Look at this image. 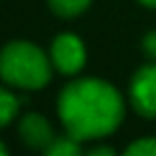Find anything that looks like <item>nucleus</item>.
<instances>
[{
    "mask_svg": "<svg viewBox=\"0 0 156 156\" xmlns=\"http://www.w3.org/2000/svg\"><path fill=\"white\" fill-rule=\"evenodd\" d=\"M58 115L66 135L81 139L105 137L113 133L124 118V101L120 92L101 79L71 81L58 96Z\"/></svg>",
    "mask_w": 156,
    "mask_h": 156,
    "instance_id": "obj_1",
    "label": "nucleus"
},
{
    "mask_svg": "<svg viewBox=\"0 0 156 156\" xmlns=\"http://www.w3.org/2000/svg\"><path fill=\"white\" fill-rule=\"evenodd\" d=\"M0 77L11 86L37 90L49 81L51 66L37 45L13 41L0 51Z\"/></svg>",
    "mask_w": 156,
    "mask_h": 156,
    "instance_id": "obj_2",
    "label": "nucleus"
},
{
    "mask_svg": "<svg viewBox=\"0 0 156 156\" xmlns=\"http://www.w3.org/2000/svg\"><path fill=\"white\" fill-rule=\"evenodd\" d=\"M130 101L137 113L156 118V64H145L133 75Z\"/></svg>",
    "mask_w": 156,
    "mask_h": 156,
    "instance_id": "obj_3",
    "label": "nucleus"
},
{
    "mask_svg": "<svg viewBox=\"0 0 156 156\" xmlns=\"http://www.w3.org/2000/svg\"><path fill=\"white\" fill-rule=\"evenodd\" d=\"M51 60L56 69L64 75H75L86 64V47L79 37L64 32L58 34L51 43Z\"/></svg>",
    "mask_w": 156,
    "mask_h": 156,
    "instance_id": "obj_4",
    "label": "nucleus"
},
{
    "mask_svg": "<svg viewBox=\"0 0 156 156\" xmlns=\"http://www.w3.org/2000/svg\"><path fill=\"white\" fill-rule=\"evenodd\" d=\"M20 135H22L24 143L30 145V147H47L56 139L51 124L39 113H28V115L22 118Z\"/></svg>",
    "mask_w": 156,
    "mask_h": 156,
    "instance_id": "obj_5",
    "label": "nucleus"
},
{
    "mask_svg": "<svg viewBox=\"0 0 156 156\" xmlns=\"http://www.w3.org/2000/svg\"><path fill=\"white\" fill-rule=\"evenodd\" d=\"M45 156H81V147H79L77 139L71 137V135L56 137L45 147Z\"/></svg>",
    "mask_w": 156,
    "mask_h": 156,
    "instance_id": "obj_6",
    "label": "nucleus"
},
{
    "mask_svg": "<svg viewBox=\"0 0 156 156\" xmlns=\"http://www.w3.org/2000/svg\"><path fill=\"white\" fill-rule=\"evenodd\" d=\"M92 0H49V7L60 17H75L90 7Z\"/></svg>",
    "mask_w": 156,
    "mask_h": 156,
    "instance_id": "obj_7",
    "label": "nucleus"
},
{
    "mask_svg": "<svg viewBox=\"0 0 156 156\" xmlns=\"http://www.w3.org/2000/svg\"><path fill=\"white\" fill-rule=\"evenodd\" d=\"M20 101L5 88H0V126H7L17 113Z\"/></svg>",
    "mask_w": 156,
    "mask_h": 156,
    "instance_id": "obj_8",
    "label": "nucleus"
},
{
    "mask_svg": "<svg viewBox=\"0 0 156 156\" xmlns=\"http://www.w3.org/2000/svg\"><path fill=\"white\" fill-rule=\"evenodd\" d=\"M122 156H156V137H143L133 141Z\"/></svg>",
    "mask_w": 156,
    "mask_h": 156,
    "instance_id": "obj_9",
    "label": "nucleus"
},
{
    "mask_svg": "<svg viewBox=\"0 0 156 156\" xmlns=\"http://www.w3.org/2000/svg\"><path fill=\"white\" fill-rule=\"evenodd\" d=\"M143 51H145L152 60H156V30H154V32H147V34L143 37Z\"/></svg>",
    "mask_w": 156,
    "mask_h": 156,
    "instance_id": "obj_10",
    "label": "nucleus"
},
{
    "mask_svg": "<svg viewBox=\"0 0 156 156\" xmlns=\"http://www.w3.org/2000/svg\"><path fill=\"white\" fill-rule=\"evenodd\" d=\"M86 156H115V152L107 145H98V147H92Z\"/></svg>",
    "mask_w": 156,
    "mask_h": 156,
    "instance_id": "obj_11",
    "label": "nucleus"
},
{
    "mask_svg": "<svg viewBox=\"0 0 156 156\" xmlns=\"http://www.w3.org/2000/svg\"><path fill=\"white\" fill-rule=\"evenodd\" d=\"M143 7H150V9H156V0H139Z\"/></svg>",
    "mask_w": 156,
    "mask_h": 156,
    "instance_id": "obj_12",
    "label": "nucleus"
},
{
    "mask_svg": "<svg viewBox=\"0 0 156 156\" xmlns=\"http://www.w3.org/2000/svg\"><path fill=\"white\" fill-rule=\"evenodd\" d=\"M0 156H9V152H7V147H5L2 141H0Z\"/></svg>",
    "mask_w": 156,
    "mask_h": 156,
    "instance_id": "obj_13",
    "label": "nucleus"
}]
</instances>
